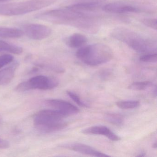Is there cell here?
Wrapping results in <instances>:
<instances>
[{"label": "cell", "instance_id": "23", "mask_svg": "<svg viewBox=\"0 0 157 157\" xmlns=\"http://www.w3.org/2000/svg\"><path fill=\"white\" fill-rule=\"evenodd\" d=\"M67 95H68L74 101H75L78 105L82 106V107H88V105H87L85 103L83 102L81 100L80 98L79 97V96H78L77 94H74V93L72 92L71 91H67Z\"/></svg>", "mask_w": 157, "mask_h": 157}, {"label": "cell", "instance_id": "8", "mask_svg": "<svg viewBox=\"0 0 157 157\" xmlns=\"http://www.w3.org/2000/svg\"><path fill=\"white\" fill-rule=\"evenodd\" d=\"M23 33L30 39L42 40L48 37L52 33L51 28L43 25L29 24L23 27Z\"/></svg>", "mask_w": 157, "mask_h": 157}, {"label": "cell", "instance_id": "3", "mask_svg": "<svg viewBox=\"0 0 157 157\" xmlns=\"http://www.w3.org/2000/svg\"><path fill=\"white\" fill-rule=\"evenodd\" d=\"M76 56L86 65L97 66L112 60L113 53L110 47L99 43L80 48L76 52Z\"/></svg>", "mask_w": 157, "mask_h": 157}, {"label": "cell", "instance_id": "18", "mask_svg": "<svg viewBox=\"0 0 157 157\" xmlns=\"http://www.w3.org/2000/svg\"><path fill=\"white\" fill-rule=\"evenodd\" d=\"M152 85V82L150 81L136 82L130 84L128 88L133 90L143 91L147 90Z\"/></svg>", "mask_w": 157, "mask_h": 157}, {"label": "cell", "instance_id": "14", "mask_svg": "<svg viewBox=\"0 0 157 157\" xmlns=\"http://www.w3.org/2000/svg\"><path fill=\"white\" fill-rule=\"evenodd\" d=\"M87 38L85 36L80 33H74L67 39V44L71 48H80L86 44Z\"/></svg>", "mask_w": 157, "mask_h": 157}, {"label": "cell", "instance_id": "9", "mask_svg": "<svg viewBox=\"0 0 157 157\" xmlns=\"http://www.w3.org/2000/svg\"><path fill=\"white\" fill-rule=\"evenodd\" d=\"M106 0H70L67 8L78 11L90 12L102 7Z\"/></svg>", "mask_w": 157, "mask_h": 157}, {"label": "cell", "instance_id": "11", "mask_svg": "<svg viewBox=\"0 0 157 157\" xmlns=\"http://www.w3.org/2000/svg\"><path fill=\"white\" fill-rule=\"evenodd\" d=\"M61 147L79 153H82L85 155L95 157H108L109 155H106L99 151L96 150L92 147L78 142H71L67 143L61 145Z\"/></svg>", "mask_w": 157, "mask_h": 157}, {"label": "cell", "instance_id": "26", "mask_svg": "<svg viewBox=\"0 0 157 157\" xmlns=\"http://www.w3.org/2000/svg\"><path fill=\"white\" fill-rule=\"evenodd\" d=\"M9 0H0V2H5L8 1Z\"/></svg>", "mask_w": 157, "mask_h": 157}, {"label": "cell", "instance_id": "22", "mask_svg": "<svg viewBox=\"0 0 157 157\" xmlns=\"http://www.w3.org/2000/svg\"><path fill=\"white\" fill-rule=\"evenodd\" d=\"M13 56L9 54H5L0 56V69L9 65L13 61Z\"/></svg>", "mask_w": 157, "mask_h": 157}, {"label": "cell", "instance_id": "4", "mask_svg": "<svg viewBox=\"0 0 157 157\" xmlns=\"http://www.w3.org/2000/svg\"><path fill=\"white\" fill-rule=\"evenodd\" d=\"M66 117L65 114L55 109L42 110L34 116V125L37 130L44 133L60 131L67 126L63 121Z\"/></svg>", "mask_w": 157, "mask_h": 157}, {"label": "cell", "instance_id": "25", "mask_svg": "<svg viewBox=\"0 0 157 157\" xmlns=\"http://www.w3.org/2000/svg\"><path fill=\"white\" fill-rule=\"evenodd\" d=\"M157 146V142H155V143H153V145H152V147L154 148H156Z\"/></svg>", "mask_w": 157, "mask_h": 157}, {"label": "cell", "instance_id": "17", "mask_svg": "<svg viewBox=\"0 0 157 157\" xmlns=\"http://www.w3.org/2000/svg\"><path fill=\"white\" fill-rule=\"evenodd\" d=\"M104 118L108 123L115 125H121L124 122V117L119 114L107 113L105 115Z\"/></svg>", "mask_w": 157, "mask_h": 157}, {"label": "cell", "instance_id": "2", "mask_svg": "<svg viewBox=\"0 0 157 157\" xmlns=\"http://www.w3.org/2000/svg\"><path fill=\"white\" fill-rule=\"evenodd\" d=\"M111 36L122 42L134 51L147 54L157 52L156 41L128 28L118 27L111 32Z\"/></svg>", "mask_w": 157, "mask_h": 157}, {"label": "cell", "instance_id": "10", "mask_svg": "<svg viewBox=\"0 0 157 157\" xmlns=\"http://www.w3.org/2000/svg\"><path fill=\"white\" fill-rule=\"evenodd\" d=\"M47 105L57 110L68 116L71 115L76 114L79 112L78 107L64 100L59 99H48L45 101Z\"/></svg>", "mask_w": 157, "mask_h": 157}, {"label": "cell", "instance_id": "5", "mask_svg": "<svg viewBox=\"0 0 157 157\" xmlns=\"http://www.w3.org/2000/svg\"><path fill=\"white\" fill-rule=\"evenodd\" d=\"M57 0H27L25 1L0 4V15H24L51 6Z\"/></svg>", "mask_w": 157, "mask_h": 157}, {"label": "cell", "instance_id": "16", "mask_svg": "<svg viewBox=\"0 0 157 157\" xmlns=\"http://www.w3.org/2000/svg\"><path fill=\"white\" fill-rule=\"evenodd\" d=\"M23 51V48L19 46L0 40V53L8 52L14 55H21Z\"/></svg>", "mask_w": 157, "mask_h": 157}, {"label": "cell", "instance_id": "12", "mask_svg": "<svg viewBox=\"0 0 157 157\" xmlns=\"http://www.w3.org/2000/svg\"><path fill=\"white\" fill-rule=\"evenodd\" d=\"M82 132L86 135H102L112 141H117L121 140L120 137L105 126L98 125L90 127L83 129Z\"/></svg>", "mask_w": 157, "mask_h": 157}, {"label": "cell", "instance_id": "21", "mask_svg": "<svg viewBox=\"0 0 157 157\" xmlns=\"http://www.w3.org/2000/svg\"><path fill=\"white\" fill-rule=\"evenodd\" d=\"M141 23L144 25L156 31L157 29V19L153 18H146L140 21Z\"/></svg>", "mask_w": 157, "mask_h": 157}, {"label": "cell", "instance_id": "27", "mask_svg": "<svg viewBox=\"0 0 157 157\" xmlns=\"http://www.w3.org/2000/svg\"><path fill=\"white\" fill-rule=\"evenodd\" d=\"M0 124H1V120H0Z\"/></svg>", "mask_w": 157, "mask_h": 157}, {"label": "cell", "instance_id": "13", "mask_svg": "<svg viewBox=\"0 0 157 157\" xmlns=\"http://www.w3.org/2000/svg\"><path fill=\"white\" fill-rule=\"evenodd\" d=\"M17 62H14L12 65L0 70V86L9 84L11 82L18 67Z\"/></svg>", "mask_w": 157, "mask_h": 157}, {"label": "cell", "instance_id": "1", "mask_svg": "<svg viewBox=\"0 0 157 157\" xmlns=\"http://www.w3.org/2000/svg\"><path fill=\"white\" fill-rule=\"evenodd\" d=\"M35 18L55 24L72 26L90 33H96L100 26V20L95 15L67 7L41 13Z\"/></svg>", "mask_w": 157, "mask_h": 157}, {"label": "cell", "instance_id": "15", "mask_svg": "<svg viewBox=\"0 0 157 157\" xmlns=\"http://www.w3.org/2000/svg\"><path fill=\"white\" fill-rule=\"evenodd\" d=\"M23 34V31L17 28L0 27V38H20Z\"/></svg>", "mask_w": 157, "mask_h": 157}, {"label": "cell", "instance_id": "20", "mask_svg": "<svg viewBox=\"0 0 157 157\" xmlns=\"http://www.w3.org/2000/svg\"><path fill=\"white\" fill-rule=\"evenodd\" d=\"M140 60L144 62L156 63L157 61V53L144 54L140 57Z\"/></svg>", "mask_w": 157, "mask_h": 157}, {"label": "cell", "instance_id": "7", "mask_svg": "<svg viewBox=\"0 0 157 157\" xmlns=\"http://www.w3.org/2000/svg\"><path fill=\"white\" fill-rule=\"evenodd\" d=\"M103 10L113 13H139L145 11V8L133 2L120 1L111 2L102 7Z\"/></svg>", "mask_w": 157, "mask_h": 157}, {"label": "cell", "instance_id": "24", "mask_svg": "<svg viewBox=\"0 0 157 157\" xmlns=\"http://www.w3.org/2000/svg\"><path fill=\"white\" fill-rule=\"evenodd\" d=\"M100 78L104 80L110 79L113 76V72L110 70L105 69L102 70L99 74Z\"/></svg>", "mask_w": 157, "mask_h": 157}, {"label": "cell", "instance_id": "6", "mask_svg": "<svg viewBox=\"0 0 157 157\" xmlns=\"http://www.w3.org/2000/svg\"><path fill=\"white\" fill-rule=\"evenodd\" d=\"M58 85V80L56 78L39 75L21 82L16 86L15 90L18 92L33 90H50L56 88Z\"/></svg>", "mask_w": 157, "mask_h": 157}, {"label": "cell", "instance_id": "19", "mask_svg": "<svg viewBox=\"0 0 157 157\" xmlns=\"http://www.w3.org/2000/svg\"><path fill=\"white\" fill-rule=\"evenodd\" d=\"M140 105V102L137 101H120L116 102L117 106L122 109H134L138 107Z\"/></svg>", "mask_w": 157, "mask_h": 157}]
</instances>
